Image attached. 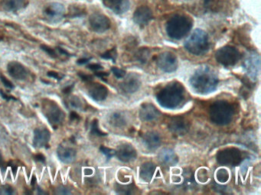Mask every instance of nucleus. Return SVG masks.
Wrapping results in <instances>:
<instances>
[{
    "label": "nucleus",
    "mask_w": 261,
    "mask_h": 195,
    "mask_svg": "<svg viewBox=\"0 0 261 195\" xmlns=\"http://www.w3.org/2000/svg\"><path fill=\"white\" fill-rule=\"evenodd\" d=\"M189 83L195 93L207 95L213 93L217 89L218 78L212 68L202 66L194 72Z\"/></svg>",
    "instance_id": "nucleus-1"
},
{
    "label": "nucleus",
    "mask_w": 261,
    "mask_h": 195,
    "mask_svg": "<svg viewBox=\"0 0 261 195\" xmlns=\"http://www.w3.org/2000/svg\"><path fill=\"white\" fill-rule=\"evenodd\" d=\"M184 90L179 83H172L163 88L156 96V100L163 108L175 109L184 100Z\"/></svg>",
    "instance_id": "nucleus-2"
},
{
    "label": "nucleus",
    "mask_w": 261,
    "mask_h": 195,
    "mask_svg": "<svg viewBox=\"0 0 261 195\" xmlns=\"http://www.w3.org/2000/svg\"><path fill=\"white\" fill-rule=\"evenodd\" d=\"M192 28V21L185 15H176L167 22L166 32L169 37L180 40L185 37Z\"/></svg>",
    "instance_id": "nucleus-3"
},
{
    "label": "nucleus",
    "mask_w": 261,
    "mask_h": 195,
    "mask_svg": "<svg viewBox=\"0 0 261 195\" xmlns=\"http://www.w3.org/2000/svg\"><path fill=\"white\" fill-rule=\"evenodd\" d=\"M209 36L201 29H195L185 41V47L188 52L196 56L202 55L209 50Z\"/></svg>",
    "instance_id": "nucleus-4"
},
{
    "label": "nucleus",
    "mask_w": 261,
    "mask_h": 195,
    "mask_svg": "<svg viewBox=\"0 0 261 195\" xmlns=\"http://www.w3.org/2000/svg\"><path fill=\"white\" fill-rule=\"evenodd\" d=\"M234 115V108L226 101H217L210 108V118L213 123L226 125L231 122Z\"/></svg>",
    "instance_id": "nucleus-5"
},
{
    "label": "nucleus",
    "mask_w": 261,
    "mask_h": 195,
    "mask_svg": "<svg viewBox=\"0 0 261 195\" xmlns=\"http://www.w3.org/2000/svg\"><path fill=\"white\" fill-rule=\"evenodd\" d=\"M216 58L223 66H232L241 59V54L235 47L225 46L216 52Z\"/></svg>",
    "instance_id": "nucleus-6"
},
{
    "label": "nucleus",
    "mask_w": 261,
    "mask_h": 195,
    "mask_svg": "<svg viewBox=\"0 0 261 195\" xmlns=\"http://www.w3.org/2000/svg\"><path fill=\"white\" fill-rule=\"evenodd\" d=\"M43 113L48 122L54 128L61 125L65 119V112L54 101H50L43 104Z\"/></svg>",
    "instance_id": "nucleus-7"
},
{
    "label": "nucleus",
    "mask_w": 261,
    "mask_h": 195,
    "mask_svg": "<svg viewBox=\"0 0 261 195\" xmlns=\"http://www.w3.org/2000/svg\"><path fill=\"white\" fill-rule=\"evenodd\" d=\"M217 161L220 165L237 166L242 161V154L238 149H224L218 153Z\"/></svg>",
    "instance_id": "nucleus-8"
},
{
    "label": "nucleus",
    "mask_w": 261,
    "mask_h": 195,
    "mask_svg": "<svg viewBox=\"0 0 261 195\" xmlns=\"http://www.w3.org/2000/svg\"><path fill=\"white\" fill-rule=\"evenodd\" d=\"M156 64L161 70L168 73L175 72L178 67L176 56L171 52H165L160 54L156 60Z\"/></svg>",
    "instance_id": "nucleus-9"
},
{
    "label": "nucleus",
    "mask_w": 261,
    "mask_h": 195,
    "mask_svg": "<svg viewBox=\"0 0 261 195\" xmlns=\"http://www.w3.org/2000/svg\"><path fill=\"white\" fill-rule=\"evenodd\" d=\"M244 69L253 80H256L260 74L261 59L259 54L253 52L248 54L244 63Z\"/></svg>",
    "instance_id": "nucleus-10"
},
{
    "label": "nucleus",
    "mask_w": 261,
    "mask_h": 195,
    "mask_svg": "<svg viewBox=\"0 0 261 195\" xmlns=\"http://www.w3.org/2000/svg\"><path fill=\"white\" fill-rule=\"evenodd\" d=\"M65 8L62 4L51 2L46 5L44 9V15L46 19L51 22H58L64 18Z\"/></svg>",
    "instance_id": "nucleus-11"
},
{
    "label": "nucleus",
    "mask_w": 261,
    "mask_h": 195,
    "mask_svg": "<svg viewBox=\"0 0 261 195\" xmlns=\"http://www.w3.org/2000/svg\"><path fill=\"white\" fill-rule=\"evenodd\" d=\"M89 24L93 32L103 33L110 28V21L106 15L93 13L89 18Z\"/></svg>",
    "instance_id": "nucleus-12"
},
{
    "label": "nucleus",
    "mask_w": 261,
    "mask_h": 195,
    "mask_svg": "<svg viewBox=\"0 0 261 195\" xmlns=\"http://www.w3.org/2000/svg\"><path fill=\"white\" fill-rule=\"evenodd\" d=\"M50 139H51V133L47 128H36L34 131L33 146L36 148H44L45 146H48Z\"/></svg>",
    "instance_id": "nucleus-13"
},
{
    "label": "nucleus",
    "mask_w": 261,
    "mask_h": 195,
    "mask_svg": "<svg viewBox=\"0 0 261 195\" xmlns=\"http://www.w3.org/2000/svg\"><path fill=\"white\" fill-rule=\"evenodd\" d=\"M116 156L123 162H130L136 158V151L133 146L129 143H124L119 146Z\"/></svg>",
    "instance_id": "nucleus-14"
},
{
    "label": "nucleus",
    "mask_w": 261,
    "mask_h": 195,
    "mask_svg": "<svg viewBox=\"0 0 261 195\" xmlns=\"http://www.w3.org/2000/svg\"><path fill=\"white\" fill-rule=\"evenodd\" d=\"M7 71L11 77L17 80H26L29 75L26 68L17 61L9 63L7 65Z\"/></svg>",
    "instance_id": "nucleus-15"
},
{
    "label": "nucleus",
    "mask_w": 261,
    "mask_h": 195,
    "mask_svg": "<svg viewBox=\"0 0 261 195\" xmlns=\"http://www.w3.org/2000/svg\"><path fill=\"white\" fill-rule=\"evenodd\" d=\"M153 19V12L149 7H138L133 14V21L139 26H145Z\"/></svg>",
    "instance_id": "nucleus-16"
},
{
    "label": "nucleus",
    "mask_w": 261,
    "mask_h": 195,
    "mask_svg": "<svg viewBox=\"0 0 261 195\" xmlns=\"http://www.w3.org/2000/svg\"><path fill=\"white\" fill-rule=\"evenodd\" d=\"M140 83L139 76L132 73L125 78V79L120 84V87L124 93L132 94L137 91L140 86Z\"/></svg>",
    "instance_id": "nucleus-17"
},
{
    "label": "nucleus",
    "mask_w": 261,
    "mask_h": 195,
    "mask_svg": "<svg viewBox=\"0 0 261 195\" xmlns=\"http://www.w3.org/2000/svg\"><path fill=\"white\" fill-rule=\"evenodd\" d=\"M102 2L107 8L119 15L125 13L130 9L129 0H102Z\"/></svg>",
    "instance_id": "nucleus-18"
},
{
    "label": "nucleus",
    "mask_w": 261,
    "mask_h": 195,
    "mask_svg": "<svg viewBox=\"0 0 261 195\" xmlns=\"http://www.w3.org/2000/svg\"><path fill=\"white\" fill-rule=\"evenodd\" d=\"M169 129L172 133L175 135H184L188 130V125L187 121L181 117H175L172 118L169 123Z\"/></svg>",
    "instance_id": "nucleus-19"
},
{
    "label": "nucleus",
    "mask_w": 261,
    "mask_h": 195,
    "mask_svg": "<svg viewBox=\"0 0 261 195\" xmlns=\"http://www.w3.org/2000/svg\"><path fill=\"white\" fill-rule=\"evenodd\" d=\"M139 117L143 121H152L159 118L160 112L159 110L149 103H144L139 109Z\"/></svg>",
    "instance_id": "nucleus-20"
},
{
    "label": "nucleus",
    "mask_w": 261,
    "mask_h": 195,
    "mask_svg": "<svg viewBox=\"0 0 261 195\" xmlns=\"http://www.w3.org/2000/svg\"><path fill=\"white\" fill-rule=\"evenodd\" d=\"M142 143L148 150L155 151L161 144V138L160 134L154 131L147 132L142 136Z\"/></svg>",
    "instance_id": "nucleus-21"
},
{
    "label": "nucleus",
    "mask_w": 261,
    "mask_h": 195,
    "mask_svg": "<svg viewBox=\"0 0 261 195\" xmlns=\"http://www.w3.org/2000/svg\"><path fill=\"white\" fill-rule=\"evenodd\" d=\"M57 156L64 163H72L76 158V150L70 146H59L57 150Z\"/></svg>",
    "instance_id": "nucleus-22"
},
{
    "label": "nucleus",
    "mask_w": 261,
    "mask_h": 195,
    "mask_svg": "<svg viewBox=\"0 0 261 195\" xmlns=\"http://www.w3.org/2000/svg\"><path fill=\"white\" fill-rule=\"evenodd\" d=\"M88 94L96 101H104L108 96V90L105 86L99 83H93L88 89Z\"/></svg>",
    "instance_id": "nucleus-23"
},
{
    "label": "nucleus",
    "mask_w": 261,
    "mask_h": 195,
    "mask_svg": "<svg viewBox=\"0 0 261 195\" xmlns=\"http://www.w3.org/2000/svg\"><path fill=\"white\" fill-rule=\"evenodd\" d=\"M159 160L161 163L168 166H173L178 163V158L175 152L171 149H163L159 153Z\"/></svg>",
    "instance_id": "nucleus-24"
},
{
    "label": "nucleus",
    "mask_w": 261,
    "mask_h": 195,
    "mask_svg": "<svg viewBox=\"0 0 261 195\" xmlns=\"http://www.w3.org/2000/svg\"><path fill=\"white\" fill-rule=\"evenodd\" d=\"M26 6V0H1L0 7L5 12H15Z\"/></svg>",
    "instance_id": "nucleus-25"
},
{
    "label": "nucleus",
    "mask_w": 261,
    "mask_h": 195,
    "mask_svg": "<svg viewBox=\"0 0 261 195\" xmlns=\"http://www.w3.org/2000/svg\"><path fill=\"white\" fill-rule=\"evenodd\" d=\"M156 166L153 162L142 164L139 169V176L144 182H149L153 179L156 172Z\"/></svg>",
    "instance_id": "nucleus-26"
},
{
    "label": "nucleus",
    "mask_w": 261,
    "mask_h": 195,
    "mask_svg": "<svg viewBox=\"0 0 261 195\" xmlns=\"http://www.w3.org/2000/svg\"><path fill=\"white\" fill-rule=\"evenodd\" d=\"M110 123L116 128H123L125 126L127 121L121 113L116 112L110 116Z\"/></svg>",
    "instance_id": "nucleus-27"
},
{
    "label": "nucleus",
    "mask_w": 261,
    "mask_h": 195,
    "mask_svg": "<svg viewBox=\"0 0 261 195\" xmlns=\"http://www.w3.org/2000/svg\"><path fill=\"white\" fill-rule=\"evenodd\" d=\"M117 192L118 194H122V195H132L134 193L135 191V186L133 185H117Z\"/></svg>",
    "instance_id": "nucleus-28"
},
{
    "label": "nucleus",
    "mask_w": 261,
    "mask_h": 195,
    "mask_svg": "<svg viewBox=\"0 0 261 195\" xmlns=\"http://www.w3.org/2000/svg\"><path fill=\"white\" fill-rule=\"evenodd\" d=\"M135 56H136V59L138 62L145 64L149 59V51L147 49H141L140 51H138Z\"/></svg>",
    "instance_id": "nucleus-29"
},
{
    "label": "nucleus",
    "mask_w": 261,
    "mask_h": 195,
    "mask_svg": "<svg viewBox=\"0 0 261 195\" xmlns=\"http://www.w3.org/2000/svg\"><path fill=\"white\" fill-rule=\"evenodd\" d=\"M216 178L217 180L220 183H225L228 181L229 173L227 170L221 168V169L218 170L217 173H216Z\"/></svg>",
    "instance_id": "nucleus-30"
},
{
    "label": "nucleus",
    "mask_w": 261,
    "mask_h": 195,
    "mask_svg": "<svg viewBox=\"0 0 261 195\" xmlns=\"http://www.w3.org/2000/svg\"><path fill=\"white\" fill-rule=\"evenodd\" d=\"M195 183L194 181L193 175L189 171H186L183 174V186H185L186 189L189 187L192 186Z\"/></svg>",
    "instance_id": "nucleus-31"
},
{
    "label": "nucleus",
    "mask_w": 261,
    "mask_h": 195,
    "mask_svg": "<svg viewBox=\"0 0 261 195\" xmlns=\"http://www.w3.org/2000/svg\"><path fill=\"white\" fill-rule=\"evenodd\" d=\"M91 133L96 136H107V133H104V132L100 130V128L98 126V122L97 120H94L93 121V123L91 125Z\"/></svg>",
    "instance_id": "nucleus-32"
},
{
    "label": "nucleus",
    "mask_w": 261,
    "mask_h": 195,
    "mask_svg": "<svg viewBox=\"0 0 261 195\" xmlns=\"http://www.w3.org/2000/svg\"><path fill=\"white\" fill-rule=\"evenodd\" d=\"M100 152H101L107 160H110L113 157L116 155V150H112V149L107 148L106 146H101L100 147Z\"/></svg>",
    "instance_id": "nucleus-33"
},
{
    "label": "nucleus",
    "mask_w": 261,
    "mask_h": 195,
    "mask_svg": "<svg viewBox=\"0 0 261 195\" xmlns=\"http://www.w3.org/2000/svg\"><path fill=\"white\" fill-rule=\"evenodd\" d=\"M101 58L105 60H112L113 62H115L116 58H117L116 49H112L110 51H107L105 54H102Z\"/></svg>",
    "instance_id": "nucleus-34"
},
{
    "label": "nucleus",
    "mask_w": 261,
    "mask_h": 195,
    "mask_svg": "<svg viewBox=\"0 0 261 195\" xmlns=\"http://www.w3.org/2000/svg\"><path fill=\"white\" fill-rule=\"evenodd\" d=\"M13 194H15V191L10 185H5L0 187V195H9Z\"/></svg>",
    "instance_id": "nucleus-35"
},
{
    "label": "nucleus",
    "mask_w": 261,
    "mask_h": 195,
    "mask_svg": "<svg viewBox=\"0 0 261 195\" xmlns=\"http://www.w3.org/2000/svg\"><path fill=\"white\" fill-rule=\"evenodd\" d=\"M111 71H112L114 76H115L117 79H122V78H124V76H126V74H127V72H126L125 70L119 69V68L117 67H113L112 69H111Z\"/></svg>",
    "instance_id": "nucleus-36"
},
{
    "label": "nucleus",
    "mask_w": 261,
    "mask_h": 195,
    "mask_svg": "<svg viewBox=\"0 0 261 195\" xmlns=\"http://www.w3.org/2000/svg\"><path fill=\"white\" fill-rule=\"evenodd\" d=\"M57 195H71V192L65 186H59L55 189Z\"/></svg>",
    "instance_id": "nucleus-37"
},
{
    "label": "nucleus",
    "mask_w": 261,
    "mask_h": 195,
    "mask_svg": "<svg viewBox=\"0 0 261 195\" xmlns=\"http://www.w3.org/2000/svg\"><path fill=\"white\" fill-rule=\"evenodd\" d=\"M43 51H45L48 55L51 56V58H56L57 56L56 51H54V49L51 48V47H47L45 45L42 46Z\"/></svg>",
    "instance_id": "nucleus-38"
},
{
    "label": "nucleus",
    "mask_w": 261,
    "mask_h": 195,
    "mask_svg": "<svg viewBox=\"0 0 261 195\" xmlns=\"http://www.w3.org/2000/svg\"><path fill=\"white\" fill-rule=\"evenodd\" d=\"M0 79L2 81V83H3L4 86H5V87L8 88V89H12L15 88L13 83H12L11 81H9V79H7L5 76H0Z\"/></svg>",
    "instance_id": "nucleus-39"
},
{
    "label": "nucleus",
    "mask_w": 261,
    "mask_h": 195,
    "mask_svg": "<svg viewBox=\"0 0 261 195\" xmlns=\"http://www.w3.org/2000/svg\"><path fill=\"white\" fill-rule=\"evenodd\" d=\"M47 76L48 77L54 78V79H58V80H61L62 79L63 76L58 73V72H54V71H51V72H47Z\"/></svg>",
    "instance_id": "nucleus-40"
},
{
    "label": "nucleus",
    "mask_w": 261,
    "mask_h": 195,
    "mask_svg": "<svg viewBox=\"0 0 261 195\" xmlns=\"http://www.w3.org/2000/svg\"><path fill=\"white\" fill-rule=\"evenodd\" d=\"M87 68H88V69H91V70L96 71V72H97V71L100 70V69H103V66L98 64H90V65L87 66Z\"/></svg>",
    "instance_id": "nucleus-41"
},
{
    "label": "nucleus",
    "mask_w": 261,
    "mask_h": 195,
    "mask_svg": "<svg viewBox=\"0 0 261 195\" xmlns=\"http://www.w3.org/2000/svg\"><path fill=\"white\" fill-rule=\"evenodd\" d=\"M71 105L73 107H75V108H80L81 104H82L80 100L78 99L77 97H73V98L71 100Z\"/></svg>",
    "instance_id": "nucleus-42"
},
{
    "label": "nucleus",
    "mask_w": 261,
    "mask_h": 195,
    "mask_svg": "<svg viewBox=\"0 0 261 195\" xmlns=\"http://www.w3.org/2000/svg\"><path fill=\"white\" fill-rule=\"evenodd\" d=\"M79 76L82 78V80L87 81H87H90L92 79L91 76L85 74V73H83V72H81V73H79Z\"/></svg>",
    "instance_id": "nucleus-43"
},
{
    "label": "nucleus",
    "mask_w": 261,
    "mask_h": 195,
    "mask_svg": "<svg viewBox=\"0 0 261 195\" xmlns=\"http://www.w3.org/2000/svg\"><path fill=\"white\" fill-rule=\"evenodd\" d=\"M95 75L98 76V77L101 78V79H104V77L109 76V73L108 72H95Z\"/></svg>",
    "instance_id": "nucleus-44"
},
{
    "label": "nucleus",
    "mask_w": 261,
    "mask_h": 195,
    "mask_svg": "<svg viewBox=\"0 0 261 195\" xmlns=\"http://www.w3.org/2000/svg\"><path fill=\"white\" fill-rule=\"evenodd\" d=\"M35 158H36V160H37V161L42 162H44L45 161V157H44V156H43V154H37Z\"/></svg>",
    "instance_id": "nucleus-45"
},
{
    "label": "nucleus",
    "mask_w": 261,
    "mask_h": 195,
    "mask_svg": "<svg viewBox=\"0 0 261 195\" xmlns=\"http://www.w3.org/2000/svg\"><path fill=\"white\" fill-rule=\"evenodd\" d=\"M70 118H71V121H76V120L79 119V115L76 112L73 111V112L71 113Z\"/></svg>",
    "instance_id": "nucleus-46"
},
{
    "label": "nucleus",
    "mask_w": 261,
    "mask_h": 195,
    "mask_svg": "<svg viewBox=\"0 0 261 195\" xmlns=\"http://www.w3.org/2000/svg\"><path fill=\"white\" fill-rule=\"evenodd\" d=\"M90 58H83V59L78 60V64L83 65V64H87L90 61Z\"/></svg>",
    "instance_id": "nucleus-47"
},
{
    "label": "nucleus",
    "mask_w": 261,
    "mask_h": 195,
    "mask_svg": "<svg viewBox=\"0 0 261 195\" xmlns=\"http://www.w3.org/2000/svg\"><path fill=\"white\" fill-rule=\"evenodd\" d=\"M0 95L2 96V97L4 99L8 100V101H9V99H12V97H9V96H7L5 93H3L2 90H0Z\"/></svg>",
    "instance_id": "nucleus-48"
},
{
    "label": "nucleus",
    "mask_w": 261,
    "mask_h": 195,
    "mask_svg": "<svg viewBox=\"0 0 261 195\" xmlns=\"http://www.w3.org/2000/svg\"><path fill=\"white\" fill-rule=\"evenodd\" d=\"M73 86H71V87H66L64 90H63V93H69L71 92V89H72Z\"/></svg>",
    "instance_id": "nucleus-49"
},
{
    "label": "nucleus",
    "mask_w": 261,
    "mask_h": 195,
    "mask_svg": "<svg viewBox=\"0 0 261 195\" xmlns=\"http://www.w3.org/2000/svg\"><path fill=\"white\" fill-rule=\"evenodd\" d=\"M4 162L3 160H2V156H1V154H0V166L2 167V165H3Z\"/></svg>",
    "instance_id": "nucleus-50"
}]
</instances>
